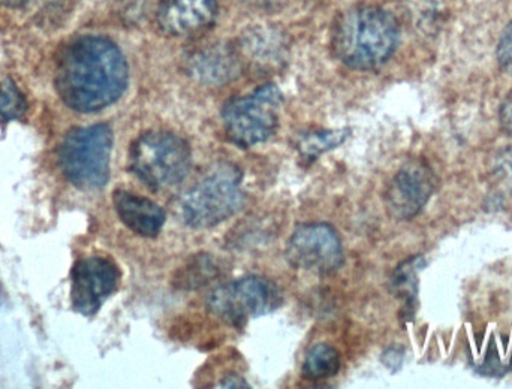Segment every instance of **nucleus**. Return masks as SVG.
<instances>
[{
	"label": "nucleus",
	"instance_id": "9b49d317",
	"mask_svg": "<svg viewBox=\"0 0 512 389\" xmlns=\"http://www.w3.org/2000/svg\"><path fill=\"white\" fill-rule=\"evenodd\" d=\"M218 0H161L156 24L164 35L189 38L212 26Z\"/></svg>",
	"mask_w": 512,
	"mask_h": 389
},
{
	"label": "nucleus",
	"instance_id": "4468645a",
	"mask_svg": "<svg viewBox=\"0 0 512 389\" xmlns=\"http://www.w3.org/2000/svg\"><path fill=\"white\" fill-rule=\"evenodd\" d=\"M426 261L423 256H414L408 261L402 262L394 271L391 286L394 294L405 301L406 315H412L415 309L418 292V273L423 270Z\"/></svg>",
	"mask_w": 512,
	"mask_h": 389
},
{
	"label": "nucleus",
	"instance_id": "9d476101",
	"mask_svg": "<svg viewBox=\"0 0 512 389\" xmlns=\"http://www.w3.org/2000/svg\"><path fill=\"white\" fill-rule=\"evenodd\" d=\"M435 186V176L424 162L412 161L403 165L385 194L388 213L396 219H412L432 198Z\"/></svg>",
	"mask_w": 512,
	"mask_h": 389
},
{
	"label": "nucleus",
	"instance_id": "6e6552de",
	"mask_svg": "<svg viewBox=\"0 0 512 389\" xmlns=\"http://www.w3.org/2000/svg\"><path fill=\"white\" fill-rule=\"evenodd\" d=\"M286 259L298 270L330 274L343 264L342 243L330 225H303L289 238Z\"/></svg>",
	"mask_w": 512,
	"mask_h": 389
},
{
	"label": "nucleus",
	"instance_id": "5701e85b",
	"mask_svg": "<svg viewBox=\"0 0 512 389\" xmlns=\"http://www.w3.org/2000/svg\"><path fill=\"white\" fill-rule=\"evenodd\" d=\"M119 3L125 6L126 11L140 12L146 0H119Z\"/></svg>",
	"mask_w": 512,
	"mask_h": 389
},
{
	"label": "nucleus",
	"instance_id": "0eeeda50",
	"mask_svg": "<svg viewBox=\"0 0 512 389\" xmlns=\"http://www.w3.org/2000/svg\"><path fill=\"white\" fill-rule=\"evenodd\" d=\"M282 303V294L271 280L248 276L219 286L210 294L207 306L228 324L245 325L249 319L267 315Z\"/></svg>",
	"mask_w": 512,
	"mask_h": 389
},
{
	"label": "nucleus",
	"instance_id": "f257e3e1",
	"mask_svg": "<svg viewBox=\"0 0 512 389\" xmlns=\"http://www.w3.org/2000/svg\"><path fill=\"white\" fill-rule=\"evenodd\" d=\"M128 78L125 56L111 39L81 36L60 54L56 89L72 110L96 113L122 98Z\"/></svg>",
	"mask_w": 512,
	"mask_h": 389
},
{
	"label": "nucleus",
	"instance_id": "1a4fd4ad",
	"mask_svg": "<svg viewBox=\"0 0 512 389\" xmlns=\"http://www.w3.org/2000/svg\"><path fill=\"white\" fill-rule=\"evenodd\" d=\"M71 277L72 306L81 315L92 316L116 292L120 271L110 259L89 256L74 265Z\"/></svg>",
	"mask_w": 512,
	"mask_h": 389
},
{
	"label": "nucleus",
	"instance_id": "f3484780",
	"mask_svg": "<svg viewBox=\"0 0 512 389\" xmlns=\"http://www.w3.org/2000/svg\"><path fill=\"white\" fill-rule=\"evenodd\" d=\"M349 135H351V132L348 129L315 132V134H309L301 138L298 141V149H300L301 155L315 158V156H319L321 153L327 152V150L340 146Z\"/></svg>",
	"mask_w": 512,
	"mask_h": 389
},
{
	"label": "nucleus",
	"instance_id": "39448f33",
	"mask_svg": "<svg viewBox=\"0 0 512 389\" xmlns=\"http://www.w3.org/2000/svg\"><path fill=\"white\" fill-rule=\"evenodd\" d=\"M113 150V131L99 125L72 131L60 149L63 173L72 185L83 191L104 188L110 179V158Z\"/></svg>",
	"mask_w": 512,
	"mask_h": 389
},
{
	"label": "nucleus",
	"instance_id": "7ed1b4c3",
	"mask_svg": "<svg viewBox=\"0 0 512 389\" xmlns=\"http://www.w3.org/2000/svg\"><path fill=\"white\" fill-rule=\"evenodd\" d=\"M129 168L141 183L155 192L173 188L191 173V147L171 132H146L132 144Z\"/></svg>",
	"mask_w": 512,
	"mask_h": 389
},
{
	"label": "nucleus",
	"instance_id": "f03ea898",
	"mask_svg": "<svg viewBox=\"0 0 512 389\" xmlns=\"http://www.w3.org/2000/svg\"><path fill=\"white\" fill-rule=\"evenodd\" d=\"M399 42L396 18L372 5L346 9L331 29V48L337 59L351 69L370 71L384 65Z\"/></svg>",
	"mask_w": 512,
	"mask_h": 389
},
{
	"label": "nucleus",
	"instance_id": "423d86ee",
	"mask_svg": "<svg viewBox=\"0 0 512 389\" xmlns=\"http://www.w3.org/2000/svg\"><path fill=\"white\" fill-rule=\"evenodd\" d=\"M282 102V92L271 83L231 99L222 108L227 137L240 147H254L270 140L279 125Z\"/></svg>",
	"mask_w": 512,
	"mask_h": 389
},
{
	"label": "nucleus",
	"instance_id": "a211bd4d",
	"mask_svg": "<svg viewBox=\"0 0 512 389\" xmlns=\"http://www.w3.org/2000/svg\"><path fill=\"white\" fill-rule=\"evenodd\" d=\"M27 104L23 93L20 92L14 81H0V122L8 123L11 120H20L26 113Z\"/></svg>",
	"mask_w": 512,
	"mask_h": 389
},
{
	"label": "nucleus",
	"instance_id": "4be33fe9",
	"mask_svg": "<svg viewBox=\"0 0 512 389\" xmlns=\"http://www.w3.org/2000/svg\"><path fill=\"white\" fill-rule=\"evenodd\" d=\"M222 388H248V384L243 381L239 376H228L227 379L222 381V384L219 385Z\"/></svg>",
	"mask_w": 512,
	"mask_h": 389
},
{
	"label": "nucleus",
	"instance_id": "aec40b11",
	"mask_svg": "<svg viewBox=\"0 0 512 389\" xmlns=\"http://www.w3.org/2000/svg\"><path fill=\"white\" fill-rule=\"evenodd\" d=\"M498 60L501 68L512 75V23L505 29L499 41Z\"/></svg>",
	"mask_w": 512,
	"mask_h": 389
},
{
	"label": "nucleus",
	"instance_id": "20e7f679",
	"mask_svg": "<svg viewBox=\"0 0 512 389\" xmlns=\"http://www.w3.org/2000/svg\"><path fill=\"white\" fill-rule=\"evenodd\" d=\"M243 173L233 164L216 165L180 202L183 220L192 228H213L243 207Z\"/></svg>",
	"mask_w": 512,
	"mask_h": 389
},
{
	"label": "nucleus",
	"instance_id": "2eb2a0df",
	"mask_svg": "<svg viewBox=\"0 0 512 389\" xmlns=\"http://www.w3.org/2000/svg\"><path fill=\"white\" fill-rule=\"evenodd\" d=\"M339 370V352L325 343L312 346L304 358L303 378L307 381H324V379L333 378Z\"/></svg>",
	"mask_w": 512,
	"mask_h": 389
},
{
	"label": "nucleus",
	"instance_id": "412c9836",
	"mask_svg": "<svg viewBox=\"0 0 512 389\" xmlns=\"http://www.w3.org/2000/svg\"><path fill=\"white\" fill-rule=\"evenodd\" d=\"M502 128L512 135V95L504 102L501 108Z\"/></svg>",
	"mask_w": 512,
	"mask_h": 389
},
{
	"label": "nucleus",
	"instance_id": "6ab92c4d",
	"mask_svg": "<svg viewBox=\"0 0 512 389\" xmlns=\"http://www.w3.org/2000/svg\"><path fill=\"white\" fill-rule=\"evenodd\" d=\"M492 174L496 185H498L505 194L512 196V147L502 150V152L496 156Z\"/></svg>",
	"mask_w": 512,
	"mask_h": 389
},
{
	"label": "nucleus",
	"instance_id": "f8f14e48",
	"mask_svg": "<svg viewBox=\"0 0 512 389\" xmlns=\"http://www.w3.org/2000/svg\"><path fill=\"white\" fill-rule=\"evenodd\" d=\"M113 202L120 220L132 232L146 238L158 237L167 220L164 208L144 196L122 189L114 192Z\"/></svg>",
	"mask_w": 512,
	"mask_h": 389
},
{
	"label": "nucleus",
	"instance_id": "dca6fc26",
	"mask_svg": "<svg viewBox=\"0 0 512 389\" xmlns=\"http://www.w3.org/2000/svg\"><path fill=\"white\" fill-rule=\"evenodd\" d=\"M216 276H218V267L212 256L198 255L188 267H183V274H179L177 285L180 288H200L204 283L212 282Z\"/></svg>",
	"mask_w": 512,
	"mask_h": 389
},
{
	"label": "nucleus",
	"instance_id": "ddd939ff",
	"mask_svg": "<svg viewBox=\"0 0 512 389\" xmlns=\"http://www.w3.org/2000/svg\"><path fill=\"white\" fill-rule=\"evenodd\" d=\"M191 74L203 83L224 84L240 72V57L230 45L213 44L192 56Z\"/></svg>",
	"mask_w": 512,
	"mask_h": 389
}]
</instances>
